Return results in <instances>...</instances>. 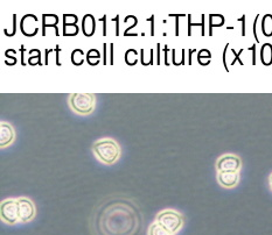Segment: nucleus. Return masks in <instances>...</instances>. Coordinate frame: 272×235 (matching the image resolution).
<instances>
[{
	"mask_svg": "<svg viewBox=\"0 0 272 235\" xmlns=\"http://www.w3.org/2000/svg\"><path fill=\"white\" fill-rule=\"evenodd\" d=\"M94 154L97 158L106 164H112L120 155V148L113 140L103 139L93 146Z\"/></svg>",
	"mask_w": 272,
	"mask_h": 235,
	"instance_id": "1",
	"label": "nucleus"
},
{
	"mask_svg": "<svg viewBox=\"0 0 272 235\" xmlns=\"http://www.w3.org/2000/svg\"><path fill=\"white\" fill-rule=\"evenodd\" d=\"M157 223L165 227L172 234L178 233L183 225V218L178 212L172 210H166L160 212L157 217Z\"/></svg>",
	"mask_w": 272,
	"mask_h": 235,
	"instance_id": "2",
	"label": "nucleus"
},
{
	"mask_svg": "<svg viewBox=\"0 0 272 235\" xmlns=\"http://www.w3.org/2000/svg\"><path fill=\"white\" fill-rule=\"evenodd\" d=\"M70 105L78 114H89L94 111L95 96L93 93H73Z\"/></svg>",
	"mask_w": 272,
	"mask_h": 235,
	"instance_id": "3",
	"label": "nucleus"
},
{
	"mask_svg": "<svg viewBox=\"0 0 272 235\" xmlns=\"http://www.w3.org/2000/svg\"><path fill=\"white\" fill-rule=\"evenodd\" d=\"M1 219L8 225H14L16 223H20V219H19L18 200H14V199H8V200L2 201Z\"/></svg>",
	"mask_w": 272,
	"mask_h": 235,
	"instance_id": "4",
	"label": "nucleus"
},
{
	"mask_svg": "<svg viewBox=\"0 0 272 235\" xmlns=\"http://www.w3.org/2000/svg\"><path fill=\"white\" fill-rule=\"evenodd\" d=\"M241 169V159L235 155H224L218 161V172H238Z\"/></svg>",
	"mask_w": 272,
	"mask_h": 235,
	"instance_id": "5",
	"label": "nucleus"
},
{
	"mask_svg": "<svg viewBox=\"0 0 272 235\" xmlns=\"http://www.w3.org/2000/svg\"><path fill=\"white\" fill-rule=\"evenodd\" d=\"M19 206V219L20 223H28L35 215V206L27 198L18 199Z\"/></svg>",
	"mask_w": 272,
	"mask_h": 235,
	"instance_id": "6",
	"label": "nucleus"
},
{
	"mask_svg": "<svg viewBox=\"0 0 272 235\" xmlns=\"http://www.w3.org/2000/svg\"><path fill=\"white\" fill-rule=\"evenodd\" d=\"M13 139H14V130L12 126L6 122H1L0 125V146L4 147L11 145Z\"/></svg>",
	"mask_w": 272,
	"mask_h": 235,
	"instance_id": "7",
	"label": "nucleus"
},
{
	"mask_svg": "<svg viewBox=\"0 0 272 235\" xmlns=\"http://www.w3.org/2000/svg\"><path fill=\"white\" fill-rule=\"evenodd\" d=\"M96 32V20L93 14H86L82 18V33L84 37L91 38Z\"/></svg>",
	"mask_w": 272,
	"mask_h": 235,
	"instance_id": "8",
	"label": "nucleus"
},
{
	"mask_svg": "<svg viewBox=\"0 0 272 235\" xmlns=\"http://www.w3.org/2000/svg\"><path fill=\"white\" fill-rule=\"evenodd\" d=\"M218 179L224 188H234L238 182V172H218Z\"/></svg>",
	"mask_w": 272,
	"mask_h": 235,
	"instance_id": "9",
	"label": "nucleus"
},
{
	"mask_svg": "<svg viewBox=\"0 0 272 235\" xmlns=\"http://www.w3.org/2000/svg\"><path fill=\"white\" fill-rule=\"evenodd\" d=\"M261 61L265 67L272 65V44L264 43L261 48Z\"/></svg>",
	"mask_w": 272,
	"mask_h": 235,
	"instance_id": "10",
	"label": "nucleus"
},
{
	"mask_svg": "<svg viewBox=\"0 0 272 235\" xmlns=\"http://www.w3.org/2000/svg\"><path fill=\"white\" fill-rule=\"evenodd\" d=\"M261 31L265 38L272 37V14H265L262 19Z\"/></svg>",
	"mask_w": 272,
	"mask_h": 235,
	"instance_id": "11",
	"label": "nucleus"
},
{
	"mask_svg": "<svg viewBox=\"0 0 272 235\" xmlns=\"http://www.w3.org/2000/svg\"><path fill=\"white\" fill-rule=\"evenodd\" d=\"M225 22L224 16L222 14H211L209 15V35H213V28L221 27Z\"/></svg>",
	"mask_w": 272,
	"mask_h": 235,
	"instance_id": "12",
	"label": "nucleus"
},
{
	"mask_svg": "<svg viewBox=\"0 0 272 235\" xmlns=\"http://www.w3.org/2000/svg\"><path fill=\"white\" fill-rule=\"evenodd\" d=\"M29 57L27 60V63L29 65H32V67H34V65H44L41 62V51L39 50V49H31V50L28 51Z\"/></svg>",
	"mask_w": 272,
	"mask_h": 235,
	"instance_id": "13",
	"label": "nucleus"
},
{
	"mask_svg": "<svg viewBox=\"0 0 272 235\" xmlns=\"http://www.w3.org/2000/svg\"><path fill=\"white\" fill-rule=\"evenodd\" d=\"M149 235H174V234H172L171 232L167 231L166 228L163 227L160 224L155 223L150 226Z\"/></svg>",
	"mask_w": 272,
	"mask_h": 235,
	"instance_id": "14",
	"label": "nucleus"
},
{
	"mask_svg": "<svg viewBox=\"0 0 272 235\" xmlns=\"http://www.w3.org/2000/svg\"><path fill=\"white\" fill-rule=\"evenodd\" d=\"M84 51L82 49H74L73 53H71V62L76 67H80L84 63Z\"/></svg>",
	"mask_w": 272,
	"mask_h": 235,
	"instance_id": "15",
	"label": "nucleus"
},
{
	"mask_svg": "<svg viewBox=\"0 0 272 235\" xmlns=\"http://www.w3.org/2000/svg\"><path fill=\"white\" fill-rule=\"evenodd\" d=\"M187 19H188V37L192 35V27H199L201 26V35L205 37V14L201 15V24H193L192 22V15H187Z\"/></svg>",
	"mask_w": 272,
	"mask_h": 235,
	"instance_id": "16",
	"label": "nucleus"
},
{
	"mask_svg": "<svg viewBox=\"0 0 272 235\" xmlns=\"http://www.w3.org/2000/svg\"><path fill=\"white\" fill-rule=\"evenodd\" d=\"M86 60L88 62V64L91 65V67H95L93 60L101 61L100 50H97V49H90V50L86 54Z\"/></svg>",
	"mask_w": 272,
	"mask_h": 235,
	"instance_id": "17",
	"label": "nucleus"
},
{
	"mask_svg": "<svg viewBox=\"0 0 272 235\" xmlns=\"http://www.w3.org/2000/svg\"><path fill=\"white\" fill-rule=\"evenodd\" d=\"M57 24H51V25H47V14H42V37H46V29H47V27H53L55 28V32H56V37H58L60 35V33H58V28H57Z\"/></svg>",
	"mask_w": 272,
	"mask_h": 235,
	"instance_id": "18",
	"label": "nucleus"
},
{
	"mask_svg": "<svg viewBox=\"0 0 272 235\" xmlns=\"http://www.w3.org/2000/svg\"><path fill=\"white\" fill-rule=\"evenodd\" d=\"M202 58H203V60H205V58H206V60L211 62V60H212V53L208 50V49H201V50H200L199 53H198V62H201Z\"/></svg>",
	"mask_w": 272,
	"mask_h": 235,
	"instance_id": "19",
	"label": "nucleus"
},
{
	"mask_svg": "<svg viewBox=\"0 0 272 235\" xmlns=\"http://www.w3.org/2000/svg\"><path fill=\"white\" fill-rule=\"evenodd\" d=\"M243 51H244V49H241V50L238 51V53H236L235 49H231V54L234 55V58H232L231 62H230V64H231V65H234L237 61L240 62V64H241V65H244V62L241 60V54H243Z\"/></svg>",
	"mask_w": 272,
	"mask_h": 235,
	"instance_id": "20",
	"label": "nucleus"
},
{
	"mask_svg": "<svg viewBox=\"0 0 272 235\" xmlns=\"http://www.w3.org/2000/svg\"><path fill=\"white\" fill-rule=\"evenodd\" d=\"M258 20H260V14H257V15H256V18H255L254 27H252V31H254V38H255V40H256L257 43H260V38H258V34H257V25H258Z\"/></svg>",
	"mask_w": 272,
	"mask_h": 235,
	"instance_id": "21",
	"label": "nucleus"
},
{
	"mask_svg": "<svg viewBox=\"0 0 272 235\" xmlns=\"http://www.w3.org/2000/svg\"><path fill=\"white\" fill-rule=\"evenodd\" d=\"M98 21L103 24V31H102V35H103V37H107V34H108V27H107L108 16H107V14H104L103 16H102V18H100V20Z\"/></svg>",
	"mask_w": 272,
	"mask_h": 235,
	"instance_id": "22",
	"label": "nucleus"
},
{
	"mask_svg": "<svg viewBox=\"0 0 272 235\" xmlns=\"http://www.w3.org/2000/svg\"><path fill=\"white\" fill-rule=\"evenodd\" d=\"M155 21H156V16L155 15H151L150 18L146 19V22H150V24H151V37H155V28H156Z\"/></svg>",
	"mask_w": 272,
	"mask_h": 235,
	"instance_id": "23",
	"label": "nucleus"
},
{
	"mask_svg": "<svg viewBox=\"0 0 272 235\" xmlns=\"http://www.w3.org/2000/svg\"><path fill=\"white\" fill-rule=\"evenodd\" d=\"M12 53H13V49H7V50L5 51L6 58H8V60L12 61V65H11V67H13V65H15L16 62H18V58H16L15 56H12V55H11Z\"/></svg>",
	"mask_w": 272,
	"mask_h": 235,
	"instance_id": "24",
	"label": "nucleus"
},
{
	"mask_svg": "<svg viewBox=\"0 0 272 235\" xmlns=\"http://www.w3.org/2000/svg\"><path fill=\"white\" fill-rule=\"evenodd\" d=\"M229 43L225 44V47H224V50H223V55H222V57H223V65H224V69L228 71L229 73V67H228V63H227V51H228V49H229Z\"/></svg>",
	"mask_w": 272,
	"mask_h": 235,
	"instance_id": "25",
	"label": "nucleus"
},
{
	"mask_svg": "<svg viewBox=\"0 0 272 235\" xmlns=\"http://www.w3.org/2000/svg\"><path fill=\"white\" fill-rule=\"evenodd\" d=\"M248 50L252 51V65H256V44H252L248 48Z\"/></svg>",
	"mask_w": 272,
	"mask_h": 235,
	"instance_id": "26",
	"label": "nucleus"
},
{
	"mask_svg": "<svg viewBox=\"0 0 272 235\" xmlns=\"http://www.w3.org/2000/svg\"><path fill=\"white\" fill-rule=\"evenodd\" d=\"M183 14H176V15L171 14V16H174L175 18V37H179V18Z\"/></svg>",
	"mask_w": 272,
	"mask_h": 235,
	"instance_id": "27",
	"label": "nucleus"
},
{
	"mask_svg": "<svg viewBox=\"0 0 272 235\" xmlns=\"http://www.w3.org/2000/svg\"><path fill=\"white\" fill-rule=\"evenodd\" d=\"M62 51V49L60 45H56V47H55V54H56V65L57 67H61V63H60V60H58V57H60V53Z\"/></svg>",
	"mask_w": 272,
	"mask_h": 235,
	"instance_id": "28",
	"label": "nucleus"
},
{
	"mask_svg": "<svg viewBox=\"0 0 272 235\" xmlns=\"http://www.w3.org/2000/svg\"><path fill=\"white\" fill-rule=\"evenodd\" d=\"M110 21L116 22V37H119V15H116V18L111 19Z\"/></svg>",
	"mask_w": 272,
	"mask_h": 235,
	"instance_id": "29",
	"label": "nucleus"
},
{
	"mask_svg": "<svg viewBox=\"0 0 272 235\" xmlns=\"http://www.w3.org/2000/svg\"><path fill=\"white\" fill-rule=\"evenodd\" d=\"M237 21L242 22V37H245V15H242L237 19Z\"/></svg>",
	"mask_w": 272,
	"mask_h": 235,
	"instance_id": "30",
	"label": "nucleus"
},
{
	"mask_svg": "<svg viewBox=\"0 0 272 235\" xmlns=\"http://www.w3.org/2000/svg\"><path fill=\"white\" fill-rule=\"evenodd\" d=\"M16 33V14H13V32L11 33V34L8 35L7 38H12L14 37Z\"/></svg>",
	"mask_w": 272,
	"mask_h": 235,
	"instance_id": "31",
	"label": "nucleus"
},
{
	"mask_svg": "<svg viewBox=\"0 0 272 235\" xmlns=\"http://www.w3.org/2000/svg\"><path fill=\"white\" fill-rule=\"evenodd\" d=\"M25 51H26L25 45H24V44H21V47H20V53H21V65H22V67H26V61H25Z\"/></svg>",
	"mask_w": 272,
	"mask_h": 235,
	"instance_id": "32",
	"label": "nucleus"
},
{
	"mask_svg": "<svg viewBox=\"0 0 272 235\" xmlns=\"http://www.w3.org/2000/svg\"><path fill=\"white\" fill-rule=\"evenodd\" d=\"M55 49H46L45 50V65H48L49 61H48V56L51 53H54Z\"/></svg>",
	"mask_w": 272,
	"mask_h": 235,
	"instance_id": "33",
	"label": "nucleus"
},
{
	"mask_svg": "<svg viewBox=\"0 0 272 235\" xmlns=\"http://www.w3.org/2000/svg\"><path fill=\"white\" fill-rule=\"evenodd\" d=\"M168 51H169L168 45L165 44V45H163V53H165V55H163V57H165V64L166 65H171V64L168 63V61H167V57H168Z\"/></svg>",
	"mask_w": 272,
	"mask_h": 235,
	"instance_id": "34",
	"label": "nucleus"
},
{
	"mask_svg": "<svg viewBox=\"0 0 272 235\" xmlns=\"http://www.w3.org/2000/svg\"><path fill=\"white\" fill-rule=\"evenodd\" d=\"M107 43L103 44V65H107L108 64V61H107Z\"/></svg>",
	"mask_w": 272,
	"mask_h": 235,
	"instance_id": "35",
	"label": "nucleus"
},
{
	"mask_svg": "<svg viewBox=\"0 0 272 235\" xmlns=\"http://www.w3.org/2000/svg\"><path fill=\"white\" fill-rule=\"evenodd\" d=\"M113 43H110V65H113Z\"/></svg>",
	"mask_w": 272,
	"mask_h": 235,
	"instance_id": "36",
	"label": "nucleus"
},
{
	"mask_svg": "<svg viewBox=\"0 0 272 235\" xmlns=\"http://www.w3.org/2000/svg\"><path fill=\"white\" fill-rule=\"evenodd\" d=\"M157 65H160V43L157 44Z\"/></svg>",
	"mask_w": 272,
	"mask_h": 235,
	"instance_id": "37",
	"label": "nucleus"
},
{
	"mask_svg": "<svg viewBox=\"0 0 272 235\" xmlns=\"http://www.w3.org/2000/svg\"><path fill=\"white\" fill-rule=\"evenodd\" d=\"M196 53V49H189L188 54H189V60H188V65H192V56L193 54Z\"/></svg>",
	"mask_w": 272,
	"mask_h": 235,
	"instance_id": "38",
	"label": "nucleus"
},
{
	"mask_svg": "<svg viewBox=\"0 0 272 235\" xmlns=\"http://www.w3.org/2000/svg\"><path fill=\"white\" fill-rule=\"evenodd\" d=\"M172 57H173V64L176 65V61H175V49H172Z\"/></svg>",
	"mask_w": 272,
	"mask_h": 235,
	"instance_id": "39",
	"label": "nucleus"
},
{
	"mask_svg": "<svg viewBox=\"0 0 272 235\" xmlns=\"http://www.w3.org/2000/svg\"><path fill=\"white\" fill-rule=\"evenodd\" d=\"M270 184H271V188H272V175H271V177H270Z\"/></svg>",
	"mask_w": 272,
	"mask_h": 235,
	"instance_id": "40",
	"label": "nucleus"
}]
</instances>
